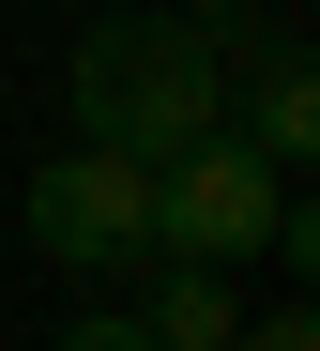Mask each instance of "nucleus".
Masks as SVG:
<instances>
[{
    "instance_id": "obj_1",
    "label": "nucleus",
    "mask_w": 320,
    "mask_h": 351,
    "mask_svg": "<svg viewBox=\"0 0 320 351\" xmlns=\"http://www.w3.org/2000/svg\"><path fill=\"white\" fill-rule=\"evenodd\" d=\"M199 123H229L214 16H138V0H107L77 31V138L92 153H183Z\"/></svg>"
},
{
    "instance_id": "obj_2",
    "label": "nucleus",
    "mask_w": 320,
    "mask_h": 351,
    "mask_svg": "<svg viewBox=\"0 0 320 351\" xmlns=\"http://www.w3.org/2000/svg\"><path fill=\"white\" fill-rule=\"evenodd\" d=\"M275 214H290V168L244 153L229 123H199L183 153H153V260L244 275V260H275Z\"/></svg>"
},
{
    "instance_id": "obj_3",
    "label": "nucleus",
    "mask_w": 320,
    "mask_h": 351,
    "mask_svg": "<svg viewBox=\"0 0 320 351\" xmlns=\"http://www.w3.org/2000/svg\"><path fill=\"white\" fill-rule=\"evenodd\" d=\"M31 245L61 275H138L153 260V153H46L31 168Z\"/></svg>"
},
{
    "instance_id": "obj_4",
    "label": "nucleus",
    "mask_w": 320,
    "mask_h": 351,
    "mask_svg": "<svg viewBox=\"0 0 320 351\" xmlns=\"http://www.w3.org/2000/svg\"><path fill=\"white\" fill-rule=\"evenodd\" d=\"M229 138L275 153V168L320 153V62H305V31H260V46H244V123H229Z\"/></svg>"
},
{
    "instance_id": "obj_5",
    "label": "nucleus",
    "mask_w": 320,
    "mask_h": 351,
    "mask_svg": "<svg viewBox=\"0 0 320 351\" xmlns=\"http://www.w3.org/2000/svg\"><path fill=\"white\" fill-rule=\"evenodd\" d=\"M122 321H138L153 351H229L244 336V290L199 275V260H138V306H122Z\"/></svg>"
},
{
    "instance_id": "obj_6",
    "label": "nucleus",
    "mask_w": 320,
    "mask_h": 351,
    "mask_svg": "<svg viewBox=\"0 0 320 351\" xmlns=\"http://www.w3.org/2000/svg\"><path fill=\"white\" fill-rule=\"evenodd\" d=\"M46 351H153V336H138V321H122V306H92V321H61Z\"/></svg>"
},
{
    "instance_id": "obj_7",
    "label": "nucleus",
    "mask_w": 320,
    "mask_h": 351,
    "mask_svg": "<svg viewBox=\"0 0 320 351\" xmlns=\"http://www.w3.org/2000/svg\"><path fill=\"white\" fill-rule=\"evenodd\" d=\"M229 351H320V321H305V306H260V321H244Z\"/></svg>"
}]
</instances>
